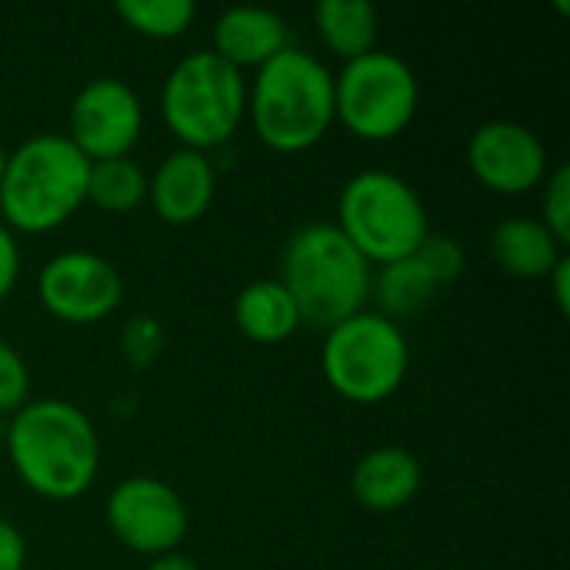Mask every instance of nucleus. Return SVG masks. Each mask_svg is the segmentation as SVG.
<instances>
[{
  "instance_id": "2eb2a0df",
  "label": "nucleus",
  "mask_w": 570,
  "mask_h": 570,
  "mask_svg": "<svg viewBox=\"0 0 570 570\" xmlns=\"http://www.w3.org/2000/svg\"><path fill=\"white\" fill-rule=\"evenodd\" d=\"M424 484L421 461L401 444L371 448L351 471V491L361 508L374 514H394L407 508Z\"/></svg>"
},
{
  "instance_id": "412c9836",
  "label": "nucleus",
  "mask_w": 570,
  "mask_h": 570,
  "mask_svg": "<svg viewBox=\"0 0 570 570\" xmlns=\"http://www.w3.org/2000/svg\"><path fill=\"white\" fill-rule=\"evenodd\" d=\"M114 13L140 37L174 40L190 30L197 7L190 0H117Z\"/></svg>"
},
{
  "instance_id": "f03ea898",
  "label": "nucleus",
  "mask_w": 570,
  "mask_h": 570,
  "mask_svg": "<svg viewBox=\"0 0 570 570\" xmlns=\"http://www.w3.org/2000/svg\"><path fill=\"white\" fill-rule=\"evenodd\" d=\"M247 117L264 147L301 154L321 144L334 120V73L301 47L267 60L247 87Z\"/></svg>"
},
{
  "instance_id": "b1692460",
  "label": "nucleus",
  "mask_w": 570,
  "mask_h": 570,
  "mask_svg": "<svg viewBox=\"0 0 570 570\" xmlns=\"http://www.w3.org/2000/svg\"><path fill=\"white\" fill-rule=\"evenodd\" d=\"M30 401V371L20 351L0 337V414H17Z\"/></svg>"
},
{
  "instance_id": "dca6fc26",
  "label": "nucleus",
  "mask_w": 570,
  "mask_h": 570,
  "mask_svg": "<svg viewBox=\"0 0 570 570\" xmlns=\"http://www.w3.org/2000/svg\"><path fill=\"white\" fill-rule=\"evenodd\" d=\"M491 257L518 281H548L564 257V244L538 217H508L491 234Z\"/></svg>"
},
{
  "instance_id": "a211bd4d",
  "label": "nucleus",
  "mask_w": 570,
  "mask_h": 570,
  "mask_svg": "<svg viewBox=\"0 0 570 570\" xmlns=\"http://www.w3.org/2000/svg\"><path fill=\"white\" fill-rule=\"evenodd\" d=\"M234 324L254 344H281L301 327V311L277 277L247 284L234 301Z\"/></svg>"
},
{
  "instance_id": "9b49d317",
  "label": "nucleus",
  "mask_w": 570,
  "mask_h": 570,
  "mask_svg": "<svg viewBox=\"0 0 570 570\" xmlns=\"http://www.w3.org/2000/svg\"><path fill=\"white\" fill-rule=\"evenodd\" d=\"M144 134V104L120 77H97L77 90L67 114V140L94 164L130 157Z\"/></svg>"
},
{
  "instance_id": "aec40b11",
  "label": "nucleus",
  "mask_w": 570,
  "mask_h": 570,
  "mask_svg": "<svg viewBox=\"0 0 570 570\" xmlns=\"http://www.w3.org/2000/svg\"><path fill=\"white\" fill-rule=\"evenodd\" d=\"M147 200V174L130 157L94 160L87 174V204L104 214H130Z\"/></svg>"
},
{
  "instance_id": "7c9ffc66",
  "label": "nucleus",
  "mask_w": 570,
  "mask_h": 570,
  "mask_svg": "<svg viewBox=\"0 0 570 570\" xmlns=\"http://www.w3.org/2000/svg\"><path fill=\"white\" fill-rule=\"evenodd\" d=\"M414 570H431V568H414Z\"/></svg>"
},
{
  "instance_id": "cd10ccee",
  "label": "nucleus",
  "mask_w": 570,
  "mask_h": 570,
  "mask_svg": "<svg viewBox=\"0 0 570 570\" xmlns=\"http://www.w3.org/2000/svg\"><path fill=\"white\" fill-rule=\"evenodd\" d=\"M548 284H551V291H554L558 311H561V314H568L570 311V257L568 254H564V257L558 261V267L548 274Z\"/></svg>"
},
{
  "instance_id": "6e6552de",
  "label": "nucleus",
  "mask_w": 570,
  "mask_h": 570,
  "mask_svg": "<svg viewBox=\"0 0 570 570\" xmlns=\"http://www.w3.org/2000/svg\"><path fill=\"white\" fill-rule=\"evenodd\" d=\"M421 104L414 67L394 50H371L334 73V120L361 140H394Z\"/></svg>"
},
{
  "instance_id": "a878e982",
  "label": "nucleus",
  "mask_w": 570,
  "mask_h": 570,
  "mask_svg": "<svg viewBox=\"0 0 570 570\" xmlns=\"http://www.w3.org/2000/svg\"><path fill=\"white\" fill-rule=\"evenodd\" d=\"M20 281V247L13 230L0 220V304L13 294Z\"/></svg>"
},
{
  "instance_id": "393cba45",
  "label": "nucleus",
  "mask_w": 570,
  "mask_h": 570,
  "mask_svg": "<svg viewBox=\"0 0 570 570\" xmlns=\"http://www.w3.org/2000/svg\"><path fill=\"white\" fill-rule=\"evenodd\" d=\"M417 254L428 261V267L434 271V277L448 287V284H454L461 274H464V264H468V257H464V247L451 237V234H428L424 237V244L417 247Z\"/></svg>"
},
{
  "instance_id": "1a4fd4ad",
  "label": "nucleus",
  "mask_w": 570,
  "mask_h": 570,
  "mask_svg": "<svg viewBox=\"0 0 570 570\" xmlns=\"http://www.w3.org/2000/svg\"><path fill=\"white\" fill-rule=\"evenodd\" d=\"M110 534L140 558L174 554L187 534V508L180 494L150 474L124 478L104 504Z\"/></svg>"
},
{
  "instance_id": "9d476101",
  "label": "nucleus",
  "mask_w": 570,
  "mask_h": 570,
  "mask_svg": "<svg viewBox=\"0 0 570 570\" xmlns=\"http://www.w3.org/2000/svg\"><path fill=\"white\" fill-rule=\"evenodd\" d=\"M40 304L50 317L83 327L107 321L124 301L120 271L94 250H60L37 277Z\"/></svg>"
},
{
  "instance_id": "423d86ee",
  "label": "nucleus",
  "mask_w": 570,
  "mask_h": 570,
  "mask_svg": "<svg viewBox=\"0 0 570 570\" xmlns=\"http://www.w3.org/2000/svg\"><path fill=\"white\" fill-rule=\"evenodd\" d=\"M337 230L374 267L414 254L431 234L421 194L391 170L354 174L337 197Z\"/></svg>"
},
{
  "instance_id": "5701e85b",
  "label": "nucleus",
  "mask_w": 570,
  "mask_h": 570,
  "mask_svg": "<svg viewBox=\"0 0 570 570\" xmlns=\"http://www.w3.org/2000/svg\"><path fill=\"white\" fill-rule=\"evenodd\" d=\"M564 247L570 240V167L561 164L544 177V200H541V217H538Z\"/></svg>"
},
{
  "instance_id": "4468645a",
  "label": "nucleus",
  "mask_w": 570,
  "mask_h": 570,
  "mask_svg": "<svg viewBox=\"0 0 570 570\" xmlns=\"http://www.w3.org/2000/svg\"><path fill=\"white\" fill-rule=\"evenodd\" d=\"M287 47H291L287 20L271 7H230L214 20L210 30V50L224 63L237 67L240 73L244 67L261 70Z\"/></svg>"
},
{
  "instance_id": "0eeeda50",
  "label": "nucleus",
  "mask_w": 570,
  "mask_h": 570,
  "mask_svg": "<svg viewBox=\"0 0 570 570\" xmlns=\"http://www.w3.org/2000/svg\"><path fill=\"white\" fill-rule=\"evenodd\" d=\"M411 367V344L401 324L377 311H361L334 324L321 347L324 381L354 404L394 397Z\"/></svg>"
},
{
  "instance_id": "4be33fe9",
  "label": "nucleus",
  "mask_w": 570,
  "mask_h": 570,
  "mask_svg": "<svg viewBox=\"0 0 570 570\" xmlns=\"http://www.w3.org/2000/svg\"><path fill=\"white\" fill-rule=\"evenodd\" d=\"M164 351V327L154 317H134L120 331V354L134 371H147Z\"/></svg>"
},
{
  "instance_id": "ddd939ff",
  "label": "nucleus",
  "mask_w": 570,
  "mask_h": 570,
  "mask_svg": "<svg viewBox=\"0 0 570 570\" xmlns=\"http://www.w3.org/2000/svg\"><path fill=\"white\" fill-rule=\"evenodd\" d=\"M217 194V170L204 150L177 147L147 177V200L154 214L170 227L197 224Z\"/></svg>"
},
{
  "instance_id": "f3484780",
  "label": "nucleus",
  "mask_w": 570,
  "mask_h": 570,
  "mask_svg": "<svg viewBox=\"0 0 570 570\" xmlns=\"http://www.w3.org/2000/svg\"><path fill=\"white\" fill-rule=\"evenodd\" d=\"M441 291L444 284L434 277V271L417 250L394 264H384L371 277V297L377 301V314H384L394 324L421 317Z\"/></svg>"
},
{
  "instance_id": "39448f33",
  "label": "nucleus",
  "mask_w": 570,
  "mask_h": 570,
  "mask_svg": "<svg viewBox=\"0 0 570 570\" xmlns=\"http://www.w3.org/2000/svg\"><path fill=\"white\" fill-rule=\"evenodd\" d=\"M160 117L180 147L214 150L227 144L247 117V80L210 47L174 63L160 87Z\"/></svg>"
},
{
  "instance_id": "f8f14e48",
  "label": "nucleus",
  "mask_w": 570,
  "mask_h": 570,
  "mask_svg": "<svg viewBox=\"0 0 570 570\" xmlns=\"http://www.w3.org/2000/svg\"><path fill=\"white\" fill-rule=\"evenodd\" d=\"M468 167L491 194L521 197L544 184L548 150L531 127L518 120H488L468 140Z\"/></svg>"
},
{
  "instance_id": "bb28decb",
  "label": "nucleus",
  "mask_w": 570,
  "mask_h": 570,
  "mask_svg": "<svg viewBox=\"0 0 570 570\" xmlns=\"http://www.w3.org/2000/svg\"><path fill=\"white\" fill-rule=\"evenodd\" d=\"M27 564V541L17 524L0 518V570H23Z\"/></svg>"
},
{
  "instance_id": "7ed1b4c3",
  "label": "nucleus",
  "mask_w": 570,
  "mask_h": 570,
  "mask_svg": "<svg viewBox=\"0 0 570 570\" xmlns=\"http://www.w3.org/2000/svg\"><path fill=\"white\" fill-rule=\"evenodd\" d=\"M374 267L337 230V224H304L281 254V284L301 311V324L331 331L371 301Z\"/></svg>"
},
{
  "instance_id": "f257e3e1",
  "label": "nucleus",
  "mask_w": 570,
  "mask_h": 570,
  "mask_svg": "<svg viewBox=\"0 0 570 570\" xmlns=\"http://www.w3.org/2000/svg\"><path fill=\"white\" fill-rule=\"evenodd\" d=\"M7 454L27 491L77 501L100 471V438L90 417L60 397L27 401L7 428Z\"/></svg>"
},
{
  "instance_id": "6ab92c4d",
  "label": "nucleus",
  "mask_w": 570,
  "mask_h": 570,
  "mask_svg": "<svg viewBox=\"0 0 570 570\" xmlns=\"http://www.w3.org/2000/svg\"><path fill=\"white\" fill-rule=\"evenodd\" d=\"M314 27L321 43L344 63L377 50L381 17L371 0H321L314 7Z\"/></svg>"
},
{
  "instance_id": "c756f323",
  "label": "nucleus",
  "mask_w": 570,
  "mask_h": 570,
  "mask_svg": "<svg viewBox=\"0 0 570 570\" xmlns=\"http://www.w3.org/2000/svg\"><path fill=\"white\" fill-rule=\"evenodd\" d=\"M3 167H7V147H3V140H0V180H3Z\"/></svg>"
},
{
  "instance_id": "20e7f679",
  "label": "nucleus",
  "mask_w": 570,
  "mask_h": 570,
  "mask_svg": "<svg viewBox=\"0 0 570 570\" xmlns=\"http://www.w3.org/2000/svg\"><path fill=\"white\" fill-rule=\"evenodd\" d=\"M90 160L67 134H33L7 154L0 220L20 234H47L87 204Z\"/></svg>"
},
{
  "instance_id": "c85d7f7f",
  "label": "nucleus",
  "mask_w": 570,
  "mask_h": 570,
  "mask_svg": "<svg viewBox=\"0 0 570 570\" xmlns=\"http://www.w3.org/2000/svg\"><path fill=\"white\" fill-rule=\"evenodd\" d=\"M147 570H200L190 558H184L180 551H174V554H160V558H154Z\"/></svg>"
}]
</instances>
